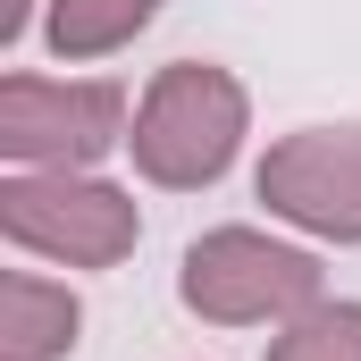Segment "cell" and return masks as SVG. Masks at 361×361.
I'll return each mask as SVG.
<instances>
[{
	"instance_id": "1",
	"label": "cell",
	"mask_w": 361,
	"mask_h": 361,
	"mask_svg": "<svg viewBox=\"0 0 361 361\" xmlns=\"http://www.w3.org/2000/svg\"><path fill=\"white\" fill-rule=\"evenodd\" d=\"M244 135H252L244 76L219 68V59H169L135 101L126 152H135V177L160 185V193H210L235 169Z\"/></svg>"
},
{
	"instance_id": "2",
	"label": "cell",
	"mask_w": 361,
	"mask_h": 361,
	"mask_svg": "<svg viewBox=\"0 0 361 361\" xmlns=\"http://www.w3.org/2000/svg\"><path fill=\"white\" fill-rule=\"evenodd\" d=\"M328 294L311 244H286L269 227H210L177 261V302L210 328H286Z\"/></svg>"
},
{
	"instance_id": "3",
	"label": "cell",
	"mask_w": 361,
	"mask_h": 361,
	"mask_svg": "<svg viewBox=\"0 0 361 361\" xmlns=\"http://www.w3.org/2000/svg\"><path fill=\"white\" fill-rule=\"evenodd\" d=\"M0 235L51 269H118L143 244L135 193L92 169H8L0 177Z\"/></svg>"
},
{
	"instance_id": "4",
	"label": "cell",
	"mask_w": 361,
	"mask_h": 361,
	"mask_svg": "<svg viewBox=\"0 0 361 361\" xmlns=\"http://www.w3.org/2000/svg\"><path fill=\"white\" fill-rule=\"evenodd\" d=\"M135 109L109 76H0V160L8 169H101Z\"/></svg>"
},
{
	"instance_id": "5",
	"label": "cell",
	"mask_w": 361,
	"mask_h": 361,
	"mask_svg": "<svg viewBox=\"0 0 361 361\" xmlns=\"http://www.w3.org/2000/svg\"><path fill=\"white\" fill-rule=\"evenodd\" d=\"M252 193L311 244H361V118L277 135L252 169Z\"/></svg>"
},
{
	"instance_id": "6",
	"label": "cell",
	"mask_w": 361,
	"mask_h": 361,
	"mask_svg": "<svg viewBox=\"0 0 361 361\" xmlns=\"http://www.w3.org/2000/svg\"><path fill=\"white\" fill-rule=\"evenodd\" d=\"M76 336H85L76 286H59L42 269H8V286H0V361H68Z\"/></svg>"
},
{
	"instance_id": "7",
	"label": "cell",
	"mask_w": 361,
	"mask_h": 361,
	"mask_svg": "<svg viewBox=\"0 0 361 361\" xmlns=\"http://www.w3.org/2000/svg\"><path fill=\"white\" fill-rule=\"evenodd\" d=\"M152 17H160V0H51L42 8V51L59 68H92V59L135 51V34Z\"/></svg>"
},
{
	"instance_id": "8",
	"label": "cell",
	"mask_w": 361,
	"mask_h": 361,
	"mask_svg": "<svg viewBox=\"0 0 361 361\" xmlns=\"http://www.w3.org/2000/svg\"><path fill=\"white\" fill-rule=\"evenodd\" d=\"M261 361H361V302L319 294L302 319L269 328V353H261Z\"/></svg>"
},
{
	"instance_id": "9",
	"label": "cell",
	"mask_w": 361,
	"mask_h": 361,
	"mask_svg": "<svg viewBox=\"0 0 361 361\" xmlns=\"http://www.w3.org/2000/svg\"><path fill=\"white\" fill-rule=\"evenodd\" d=\"M42 8H51V0H0V51H17V42L42 25Z\"/></svg>"
}]
</instances>
